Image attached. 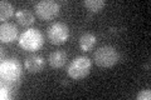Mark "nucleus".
<instances>
[{
	"label": "nucleus",
	"mask_w": 151,
	"mask_h": 100,
	"mask_svg": "<svg viewBox=\"0 0 151 100\" xmlns=\"http://www.w3.org/2000/svg\"><path fill=\"white\" fill-rule=\"evenodd\" d=\"M14 14V8L13 5L6 0H1L0 1V19L1 20H6Z\"/></svg>",
	"instance_id": "12"
},
{
	"label": "nucleus",
	"mask_w": 151,
	"mask_h": 100,
	"mask_svg": "<svg viewBox=\"0 0 151 100\" xmlns=\"http://www.w3.org/2000/svg\"><path fill=\"white\" fill-rule=\"evenodd\" d=\"M43 43H44L43 34L38 29H28L19 38V45L28 51H35L40 49Z\"/></svg>",
	"instance_id": "1"
},
{
	"label": "nucleus",
	"mask_w": 151,
	"mask_h": 100,
	"mask_svg": "<svg viewBox=\"0 0 151 100\" xmlns=\"http://www.w3.org/2000/svg\"><path fill=\"white\" fill-rule=\"evenodd\" d=\"M69 36V29L64 23H54L48 28L47 30V38L52 44L59 45L63 44L64 41H67Z\"/></svg>",
	"instance_id": "4"
},
{
	"label": "nucleus",
	"mask_w": 151,
	"mask_h": 100,
	"mask_svg": "<svg viewBox=\"0 0 151 100\" xmlns=\"http://www.w3.org/2000/svg\"><path fill=\"white\" fill-rule=\"evenodd\" d=\"M119 53L113 46H102L98 48L93 55L94 63L102 68H111L119 61Z\"/></svg>",
	"instance_id": "2"
},
{
	"label": "nucleus",
	"mask_w": 151,
	"mask_h": 100,
	"mask_svg": "<svg viewBox=\"0 0 151 100\" xmlns=\"http://www.w3.org/2000/svg\"><path fill=\"white\" fill-rule=\"evenodd\" d=\"M35 13L42 20H52L59 13V4L53 0H42L35 4Z\"/></svg>",
	"instance_id": "6"
},
{
	"label": "nucleus",
	"mask_w": 151,
	"mask_h": 100,
	"mask_svg": "<svg viewBox=\"0 0 151 100\" xmlns=\"http://www.w3.org/2000/svg\"><path fill=\"white\" fill-rule=\"evenodd\" d=\"M22 73V66L17 59L4 60L0 65V74L4 82H18Z\"/></svg>",
	"instance_id": "5"
},
{
	"label": "nucleus",
	"mask_w": 151,
	"mask_h": 100,
	"mask_svg": "<svg viewBox=\"0 0 151 100\" xmlns=\"http://www.w3.org/2000/svg\"><path fill=\"white\" fill-rule=\"evenodd\" d=\"M44 65H45V60L39 55H32L25 59V69L33 74L42 71Z\"/></svg>",
	"instance_id": "8"
},
{
	"label": "nucleus",
	"mask_w": 151,
	"mask_h": 100,
	"mask_svg": "<svg viewBox=\"0 0 151 100\" xmlns=\"http://www.w3.org/2000/svg\"><path fill=\"white\" fill-rule=\"evenodd\" d=\"M83 5L86 6L88 10H91L93 13H98L105 6V1H103V0H84Z\"/></svg>",
	"instance_id": "13"
},
{
	"label": "nucleus",
	"mask_w": 151,
	"mask_h": 100,
	"mask_svg": "<svg viewBox=\"0 0 151 100\" xmlns=\"http://www.w3.org/2000/svg\"><path fill=\"white\" fill-rule=\"evenodd\" d=\"M67 53L65 51H62V50H58V51H53V53H50L49 58H48V61L50 66H53V68H62L64 66L65 61H67Z\"/></svg>",
	"instance_id": "9"
},
{
	"label": "nucleus",
	"mask_w": 151,
	"mask_h": 100,
	"mask_svg": "<svg viewBox=\"0 0 151 100\" xmlns=\"http://www.w3.org/2000/svg\"><path fill=\"white\" fill-rule=\"evenodd\" d=\"M89 70H91V60L86 56H78L70 61L67 73L72 79L79 80L86 78L89 74Z\"/></svg>",
	"instance_id": "3"
},
{
	"label": "nucleus",
	"mask_w": 151,
	"mask_h": 100,
	"mask_svg": "<svg viewBox=\"0 0 151 100\" xmlns=\"http://www.w3.org/2000/svg\"><path fill=\"white\" fill-rule=\"evenodd\" d=\"M18 36L17 26L12 23H4L0 26V39L3 43H12Z\"/></svg>",
	"instance_id": "7"
},
{
	"label": "nucleus",
	"mask_w": 151,
	"mask_h": 100,
	"mask_svg": "<svg viewBox=\"0 0 151 100\" xmlns=\"http://www.w3.org/2000/svg\"><path fill=\"white\" fill-rule=\"evenodd\" d=\"M96 41H97V39L93 34L86 33V34H83L79 38V48H81L83 51H88L96 45Z\"/></svg>",
	"instance_id": "11"
},
{
	"label": "nucleus",
	"mask_w": 151,
	"mask_h": 100,
	"mask_svg": "<svg viewBox=\"0 0 151 100\" xmlns=\"http://www.w3.org/2000/svg\"><path fill=\"white\" fill-rule=\"evenodd\" d=\"M15 18H17L18 23L23 26L32 25V24L34 23V15H33L29 10H27V9H20V10H18L15 14Z\"/></svg>",
	"instance_id": "10"
},
{
	"label": "nucleus",
	"mask_w": 151,
	"mask_h": 100,
	"mask_svg": "<svg viewBox=\"0 0 151 100\" xmlns=\"http://www.w3.org/2000/svg\"><path fill=\"white\" fill-rule=\"evenodd\" d=\"M1 99H8V89L6 88H1Z\"/></svg>",
	"instance_id": "15"
},
{
	"label": "nucleus",
	"mask_w": 151,
	"mask_h": 100,
	"mask_svg": "<svg viewBox=\"0 0 151 100\" xmlns=\"http://www.w3.org/2000/svg\"><path fill=\"white\" fill-rule=\"evenodd\" d=\"M137 100H150L151 99V91L149 89L146 90H141V91L137 94Z\"/></svg>",
	"instance_id": "14"
}]
</instances>
